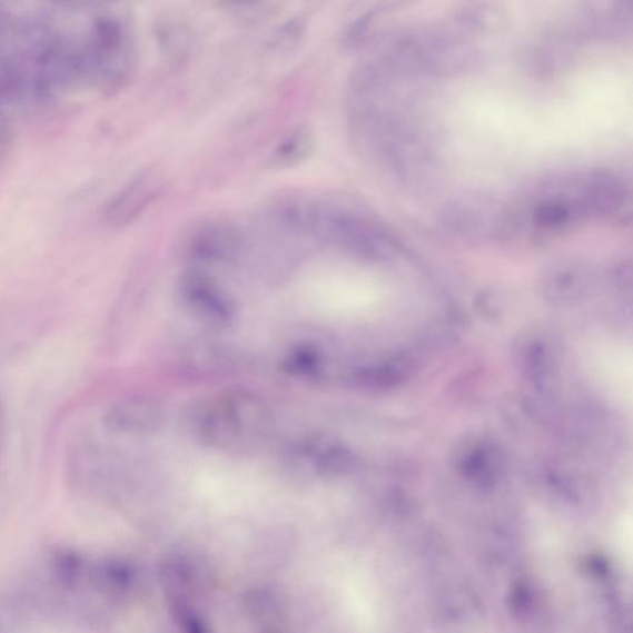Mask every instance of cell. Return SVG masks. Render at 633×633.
<instances>
[{
    "instance_id": "6da1fadb",
    "label": "cell",
    "mask_w": 633,
    "mask_h": 633,
    "mask_svg": "<svg viewBox=\"0 0 633 633\" xmlns=\"http://www.w3.org/2000/svg\"><path fill=\"white\" fill-rule=\"evenodd\" d=\"M287 226L333 248L369 260L394 254V244L369 221L327 204L291 202L283 209Z\"/></svg>"
},
{
    "instance_id": "7a4b0ae2",
    "label": "cell",
    "mask_w": 633,
    "mask_h": 633,
    "mask_svg": "<svg viewBox=\"0 0 633 633\" xmlns=\"http://www.w3.org/2000/svg\"><path fill=\"white\" fill-rule=\"evenodd\" d=\"M271 425L268 405L259 396L233 392L196 411L194 431L208 446L241 449L257 443Z\"/></svg>"
},
{
    "instance_id": "3957f363",
    "label": "cell",
    "mask_w": 633,
    "mask_h": 633,
    "mask_svg": "<svg viewBox=\"0 0 633 633\" xmlns=\"http://www.w3.org/2000/svg\"><path fill=\"white\" fill-rule=\"evenodd\" d=\"M176 299L188 316L209 328L227 329L238 318L235 299L199 266L180 275Z\"/></svg>"
},
{
    "instance_id": "277c9868",
    "label": "cell",
    "mask_w": 633,
    "mask_h": 633,
    "mask_svg": "<svg viewBox=\"0 0 633 633\" xmlns=\"http://www.w3.org/2000/svg\"><path fill=\"white\" fill-rule=\"evenodd\" d=\"M288 457L296 472L325 481L346 475L355 466V455L346 444L322 435L298 441Z\"/></svg>"
},
{
    "instance_id": "5b68a950",
    "label": "cell",
    "mask_w": 633,
    "mask_h": 633,
    "mask_svg": "<svg viewBox=\"0 0 633 633\" xmlns=\"http://www.w3.org/2000/svg\"><path fill=\"white\" fill-rule=\"evenodd\" d=\"M164 192V179L154 169L142 170L108 199L102 219L110 228H125L147 212Z\"/></svg>"
},
{
    "instance_id": "8992f818",
    "label": "cell",
    "mask_w": 633,
    "mask_h": 633,
    "mask_svg": "<svg viewBox=\"0 0 633 633\" xmlns=\"http://www.w3.org/2000/svg\"><path fill=\"white\" fill-rule=\"evenodd\" d=\"M510 20L502 0H458L451 10L448 23L477 42L502 37L510 28Z\"/></svg>"
},
{
    "instance_id": "52a82bcc",
    "label": "cell",
    "mask_w": 633,
    "mask_h": 633,
    "mask_svg": "<svg viewBox=\"0 0 633 633\" xmlns=\"http://www.w3.org/2000/svg\"><path fill=\"white\" fill-rule=\"evenodd\" d=\"M187 258L195 263L236 261L243 250L240 233L226 221H209L195 229L186 243Z\"/></svg>"
},
{
    "instance_id": "ba28073f",
    "label": "cell",
    "mask_w": 633,
    "mask_h": 633,
    "mask_svg": "<svg viewBox=\"0 0 633 633\" xmlns=\"http://www.w3.org/2000/svg\"><path fill=\"white\" fill-rule=\"evenodd\" d=\"M164 408L152 398L129 397L120 399L107 409L106 428L125 436H149L164 424Z\"/></svg>"
},
{
    "instance_id": "9c48e42d",
    "label": "cell",
    "mask_w": 633,
    "mask_h": 633,
    "mask_svg": "<svg viewBox=\"0 0 633 633\" xmlns=\"http://www.w3.org/2000/svg\"><path fill=\"white\" fill-rule=\"evenodd\" d=\"M161 582L170 599L195 600L204 585V571L187 555H175L161 566Z\"/></svg>"
},
{
    "instance_id": "30bf717a",
    "label": "cell",
    "mask_w": 633,
    "mask_h": 633,
    "mask_svg": "<svg viewBox=\"0 0 633 633\" xmlns=\"http://www.w3.org/2000/svg\"><path fill=\"white\" fill-rule=\"evenodd\" d=\"M90 581L97 592L123 597L136 591L139 572L135 564L120 558H110L96 564L90 572Z\"/></svg>"
},
{
    "instance_id": "8fae6325",
    "label": "cell",
    "mask_w": 633,
    "mask_h": 633,
    "mask_svg": "<svg viewBox=\"0 0 633 633\" xmlns=\"http://www.w3.org/2000/svg\"><path fill=\"white\" fill-rule=\"evenodd\" d=\"M281 368L296 379L317 380L327 372V354L316 343H297L285 353Z\"/></svg>"
},
{
    "instance_id": "7c38bea8",
    "label": "cell",
    "mask_w": 633,
    "mask_h": 633,
    "mask_svg": "<svg viewBox=\"0 0 633 633\" xmlns=\"http://www.w3.org/2000/svg\"><path fill=\"white\" fill-rule=\"evenodd\" d=\"M244 611L254 625L263 629L280 626L287 615L281 595L268 586L251 589L244 596Z\"/></svg>"
},
{
    "instance_id": "4fadbf2b",
    "label": "cell",
    "mask_w": 633,
    "mask_h": 633,
    "mask_svg": "<svg viewBox=\"0 0 633 633\" xmlns=\"http://www.w3.org/2000/svg\"><path fill=\"white\" fill-rule=\"evenodd\" d=\"M584 18L587 24L600 31L630 29L632 0H585Z\"/></svg>"
},
{
    "instance_id": "5bb4252c",
    "label": "cell",
    "mask_w": 633,
    "mask_h": 633,
    "mask_svg": "<svg viewBox=\"0 0 633 633\" xmlns=\"http://www.w3.org/2000/svg\"><path fill=\"white\" fill-rule=\"evenodd\" d=\"M503 471V454L494 443H479L463 461V472L479 485H493Z\"/></svg>"
},
{
    "instance_id": "9a60e30c",
    "label": "cell",
    "mask_w": 633,
    "mask_h": 633,
    "mask_svg": "<svg viewBox=\"0 0 633 633\" xmlns=\"http://www.w3.org/2000/svg\"><path fill=\"white\" fill-rule=\"evenodd\" d=\"M316 139L307 128H298L288 135L273 152L271 164L276 168H293L313 157Z\"/></svg>"
},
{
    "instance_id": "2e32d148",
    "label": "cell",
    "mask_w": 633,
    "mask_h": 633,
    "mask_svg": "<svg viewBox=\"0 0 633 633\" xmlns=\"http://www.w3.org/2000/svg\"><path fill=\"white\" fill-rule=\"evenodd\" d=\"M160 50L171 62H181L191 49V34L181 20L164 19L158 29Z\"/></svg>"
},
{
    "instance_id": "e0dca14e",
    "label": "cell",
    "mask_w": 633,
    "mask_h": 633,
    "mask_svg": "<svg viewBox=\"0 0 633 633\" xmlns=\"http://www.w3.org/2000/svg\"><path fill=\"white\" fill-rule=\"evenodd\" d=\"M170 613L174 621L184 631L191 633H204L209 631L208 621L195 600L171 599Z\"/></svg>"
},
{
    "instance_id": "ac0fdd59",
    "label": "cell",
    "mask_w": 633,
    "mask_h": 633,
    "mask_svg": "<svg viewBox=\"0 0 633 633\" xmlns=\"http://www.w3.org/2000/svg\"><path fill=\"white\" fill-rule=\"evenodd\" d=\"M83 572L82 558L72 551H60L52 560L55 580L65 587H73L79 584Z\"/></svg>"
},
{
    "instance_id": "d6986e66",
    "label": "cell",
    "mask_w": 633,
    "mask_h": 633,
    "mask_svg": "<svg viewBox=\"0 0 633 633\" xmlns=\"http://www.w3.org/2000/svg\"><path fill=\"white\" fill-rule=\"evenodd\" d=\"M511 605H513L514 613L521 616L532 615V611L537 605L536 593L526 583H517L513 596H511Z\"/></svg>"
},
{
    "instance_id": "ffe728a7",
    "label": "cell",
    "mask_w": 633,
    "mask_h": 633,
    "mask_svg": "<svg viewBox=\"0 0 633 633\" xmlns=\"http://www.w3.org/2000/svg\"><path fill=\"white\" fill-rule=\"evenodd\" d=\"M228 3L233 6H248L255 2V0H227Z\"/></svg>"
}]
</instances>
